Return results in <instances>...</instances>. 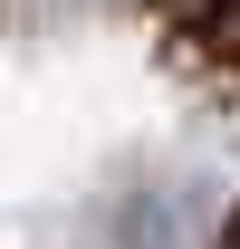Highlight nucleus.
<instances>
[{"label":"nucleus","instance_id":"1","mask_svg":"<svg viewBox=\"0 0 240 249\" xmlns=\"http://www.w3.org/2000/svg\"><path fill=\"white\" fill-rule=\"evenodd\" d=\"M221 249H240V220H231V240H221Z\"/></svg>","mask_w":240,"mask_h":249}]
</instances>
